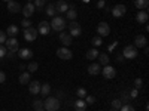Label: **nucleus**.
<instances>
[{
	"mask_svg": "<svg viewBox=\"0 0 149 111\" xmlns=\"http://www.w3.org/2000/svg\"><path fill=\"white\" fill-rule=\"evenodd\" d=\"M43 108L46 111H57L60 108V99L55 96H48L43 101Z\"/></svg>",
	"mask_w": 149,
	"mask_h": 111,
	"instance_id": "nucleus-1",
	"label": "nucleus"
},
{
	"mask_svg": "<svg viewBox=\"0 0 149 111\" xmlns=\"http://www.w3.org/2000/svg\"><path fill=\"white\" fill-rule=\"evenodd\" d=\"M49 25H51V28H54L55 31H63L67 24H66V19L63 16H54Z\"/></svg>",
	"mask_w": 149,
	"mask_h": 111,
	"instance_id": "nucleus-2",
	"label": "nucleus"
},
{
	"mask_svg": "<svg viewBox=\"0 0 149 111\" xmlns=\"http://www.w3.org/2000/svg\"><path fill=\"white\" fill-rule=\"evenodd\" d=\"M137 55H139V52H137V47H136L134 45L125 46V47H124V51H122V56L125 59H134Z\"/></svg>",
	"mask_w": 149,
	"mask_h": 111,
	"instance_id": "nucleus-3",
	"label": "nucleus"
},
{
	"mask_svg": "<svg viewBox=\"0 0 149 111\" xmlns=\"http://www.w3.org/2000/svg\"><path fill=\"white\" fill-rule=\"evenodd\" d=\"M69 30H70V36L72 37H79L81 34H82V28H81V25H79V22L78 21H72L70 24H69Z\"/></svg>",
	"mask_w": 149,
	"mask_h": 111,
	"instance_id": "nucleus-4",
	"label": "nucleus"
},
{
	"mask_svg": "<svg viewBox=\"0 0 149 111\" xmlns=\"http://www.w3.org/2000/svg\"><path fill=\"white\" fill-rule=\"evenodd\" d=\"M5 45H6V49L9 52H18L19 51V43H18V40L15 39V37H9V39H6V42H5Z\"/></svg>",
	"mask_w": 149,
	"mask_h": 111,
	"instance_id": "nucleus-5",
	"label": "nucleus"
},
{
	"mask_svg": "<svg viewBox=\"0 0 149 111\" xmlns=\"http://www.w3.org/2000/svg\"><path fill=\"white\" fill-rule=\"evenodd\" d=\"M37 30L31 25V27H29V28H24V39H26L27 42H33V40H36V37H37Z\"/></svg>",
	"mask_w": 149,
	"mask_h": 111,
	"instance_id": "nucleus-6",
	"label": "nucleus"
},
{
	"mask_svg": "<svg viewBox=\"0 0 149 111\" xmlns=\"http://www.w3.org/2000/svg\"><path fill=\"white\" fill-rule=\"evenodd\" d=\"M57 56H58L60 59H72L73 53H72V51H70L69 47L63 46V47L57 49Z\"/></svg>",
	"mask_w": 149,
	"mask_h": 111,
	"instance_id": "nucleus-7",
	"label": "nucleus"
},
{
	"mask_svg": "<svg viewBox=\"0 0 149 111\" xmlns=\"http://www.w3.org/2000/svg\"><path fill=\"white\" fill-rule=\"evenodd\" d=\"M100 73L103 74L106 79H109V80H112V79H115V77H116V70H115L113 67H110L109 64L104 65V68H102Z\"/></svg>",
	"mask_w": 149,
	"mask_h": 111,
	"instance_id": "nucleus-8",
	"label": "nucleus"
},
{
	"mask_svg": "<svg viewBox=\"0 0 149 111\" xmlns=\"http://www.w3.org/2000/svg\"><path fill=\"white\" fill-rule=\"evenodd\" d=\"M97 33H98V36L100 37H106V36H109L110 34V27H109V24L107 22H100L97 25Z\"/></svg>",
	"mask_w": 149,
	"mask_h": 111,
	"instance_id": "nucleus-9",
	"label": "nucleus"
},
{
	"mask_svg": "<svg viewBox=\"0 0 149 111\" xmlns=\"http://www.w3.org/2000/svg\"><path fill=\"white\" fill-rule=\"evenodd\" d=\"M125 12H127L125 5H116L113 9H112V15H113L115 18H121V16L125 15Z\"/></svg>",
	"mask_w": 149,
	"mask_h": 111,
	"instance_id": "nucleus-10",
	"label": "nucleus"
},
{
	"mask_svg": "<svg viewBox=\"0 0 149 111\" xmlns=\"http://www.w3.org/2000/svg\"><path fill=\"white\" fill-rule=\"evenodd\" d=\"M49 30H51V25H49V22H48V21H40L39 27H37V33L46 36V34H49Z\"/></svg>",
	"mask_w": 149,
	"mask_h": 111,
	"instance_id": "nucleus-11",
	"label": "nucleus"
},
{
	"mask_svg": "<svg viewBox=\"0 0 149 111\" xmlns=\"http://www.w3.org/2000/svg\"><path fill=\"white\" fill-rule=\"evenodd\" d=\"M8 10L10 12V14H18V12L21 10V6L18 2H15V0H9L8 2Z\"/></svg>",
	"mask_w": 149,
	"mask_h": 111,
	"instance_id": "nucleus-12",
	"label": "nucleus"
},
{
	"mask_svg": "<svg viewBox=\"0 0 149 111\" xmlns=\"http://www.w3.org/2000/svg\"><path fill=\"white\" fill-rule=\"evenodd\" d=\"M34 5L33 3H27L26 6H24L22 9H21V12H22V15L26 16V18H30L31 15H33V12H34Z\"/></svg>",
	"mask_w": 149,
	"mask_h": 111,
	"instance_id": "nucleus-13",
	"label": "nucleus"
},
{
	"mask_svg": "<svg viewBox=\"0 0 149 111\" xmlns=\"http://www.w3.org/2000/svg\"><path fill=\"white\" fill-rule=\"evenodd\" d=\"M146 43H148V40H146V37H145L143 34L136 36V39H134V46H136V47H145Z\"/></svg>",
	"mask_w": 149,
	"mask_h": 111,
	"instance_id": "nucleus-14",
	"label": "nucleus"
},
{
	"mask_svg": "<svg viewBox=\"0 0 149 111\" xmlns=\"http://www.w3.org/2000/svg\"><path fill=\"white\" fill-rule=\"evenodd\" d=\"M72 39H73V37H72L69 33H60V42L63 43L66 47H67L69 45H72Z\"/></svg>",
	"mask_w": 149,
	"mask_h": 111,
	"instance_id": "nucleus-15",
	"label": "nucleus"
},
{
	"mask_svg": "<svg viewBox=\"0 0 149 111\" xmlns=\"http://www.w3.org/2000/svg\"><path fill=\"white\" fill-rule=\"evenodd\" d=\"M18 55L22 59H30L33 56V51H31V49H29V47H22V49H19V51H18Z\"/></svg>",
	"mask_w": 149,
	"mask_h": 111,
	"instance_id": "nucleus-16",
	"label": "nucleus"
},
{
	"mask_svg": "<svg viewBox=\"0 0 149 111\" xmlns=\"http://www.w3.org/2000/svg\"><path fill=\"white\" fill-rule=\"evenodd\" d=\"M29 88H30V92H31L33 95H37V93L40 92V83L37 82V80L30 82V83H29Z\"/></svg>",
	"mask_w": 149,
	"mask_h": 111,
	"instance_id": "nucleus-17",
	"label": "nucleus"
},
{
	"mask_svg": "<svg viewBox=\"0 0 149 111\" xmlns=\"http://www.w3.org/2000/svg\"><path fill=\"white\" fill-rule=\"evenodd\" d=\"M54 6H55L57 12H61V14H64V12H67V9H69V5L64 2V0H58L57 5H54Z\"/></svg>",
	"mask_w": 149,
	"mask_h": 111,
	"instance_id": "nucleus-18",
	"label": "nucleus"
},
{
	"mask_svg": "<svg viewBox=\"0 0 149 111\" xmlns=\"http://www.w3.org/2000/svg\"><path fill=\"white\" fill-rule=\"evenodd\" d=\"M72 105L74 107V110H76V111H85V110H86V105H88V104H86L84 99H78V101H74Z\"/></svg>",
	"mask_w": 149,
	"mask_h": 111,
	"instance_id": "nucleus-19",
	"label": "nucleus"
},
{
	"mask_svg": "<svg viewBox=\"0 0 149 111\" xmlns=\"http://www.w3.org/2000/svg\"><path fill=\"white\" fill-rule=\"evenodd\" d=\"M102 71V65L100 64H91L88 67V73L91 74V76H97V74H100Z\"/></svg>",
	"mask_w": 149,
	"mask_h": 111,
	"instance_id": "nucleus-20",
	"label": "nucleus"
},
{
	"mask_svg": "<svg viewBox=\"0 0 149 111\" xmlns=\"http://www.w3.org/2000/svg\"><path fill=\"white\" fill-rule=\"evenodd\" d=\"M66 14H67V18H69L70 21H74V19L78 18V12L74 10V6H73V5H70V8L67 9Z\"/></svg>",
	"mask_w": 149,
	"mask_h": 111,
	"instance_id": "nucleus-21",
	"label": "nucleus"
},
{
	"mask_svg": "<svg viewBox=\"0 0 149 111\" xmlns=\"http://www.w3.org/2000/svg\"><path fill=\"white\" fill-rule=\"evenodd\" d=\"M134 6L140 10H143L149 6V0H134Z\"/></svg>",
	"mask_w": 149,
	"mask_h": 111,
	"instance_id": "nucleus-22",
	"label": "nucleus"
},
{
	"mask_svg": "<svg viewBox=\"0 0 149 111\" xmlns=\"http://www.w3.org/2000/svg\"><path fill=\"white\" fill-rule=\"evenodd\" d=\"M136 19H137L140 24H145L148 21V12L146 10H139L137 12V16H136Z\"/></svg>",
	"mask_w": 149,
	"mask_h": 111,
	"instance_id": "nucleus-23",
	"label": "nucleus"
},
{
	"mask_svg": "<svg viewBox=\"0 0 149 111\" xmlns=\"http://www.w3.org/2000/svg\"><path fill=\"white\" fill-rule=\"evenodd\" d=\"M18 33H19V28L17 25H9L6 30V34H9V37H15L18 36Z\"/></svg>",
	"mask_w": 149,
	"mask_h": 111,
	"instance_id": "nucleus-24",
	"label": "nucleus"
},
{
	"mask_svg": "<svg viewBox=\"0 0 149 111\" xmlns=\"http://www.w3.org/2000/svg\"><path fill=\"white\" fill-rule=\"evenodd\" d=\"M19 83L21 84H29L30 83V73H21L19 74Z\"/></svg>",
	"mask_w": 149,
	"mask_h": 111,
	"instance_id": "nucleus-25",
	"label": "nucleus"
},
{
	"mask_svg": "<svg viewBox=\"0 0 149 111\" xmlns=\"http://www.w3.org/2000/svg\"><path fill=\"white\" fill-rule=\"evenodd\" d=\"M45 12H46V15H49V16H55V14H57V9H55V6L52 5V3H49L48 6H46V9H45Z\"/></svg>",
	"mask_w": 149,
	"mask_h": 111,
	"instance_id": "nucleus-26",
	"label": "nucleus"
},
{
	"mask_svg": "<svg viewBox=\"0 0 149 111\" xmlns=\"http://www.w3.org/2000/svg\"><path fill=\"white\" fill-rule=\"evenodd\" d=\"M49 92H51V86H49L48 83H45V84H40V95L42 96H46V95H49Z\"/></svg>",
	"mask_w": 149,
	"mask_h": 111,
	"instance_id": "nucleus-27",
	"label": "nucleus"
},
{
	"mask_svg": "<svg viewBox=\"0 0 149 111\" xmlns=\"http://www.w3.org/2000/svg\"><path fill=\"white\" fill-rule=\"evenodd\" d=\"M97 56H98V51H97V49H90V51L86 52V59H90V61L95 59Z\"/></svg>",
	"mask_w": 149,
	"mask_h": 111,
	"instance_id": "nucleus-28",
	"label": "nucleus"
},
{
	"mask_svg": "<svg viewBox=\"0 0 149 111\" xmlns=\"http://www.w3.org/2000/svg\"><path fill=\"white\" fill-rule=\"evenodd\" d=\"M98 61H100V65H107L109 64V56L106 53H98Z\"/></svg>",
	"mask_w": 149,
	"mask_h": 111,
	"instance_id": "nucleus-29",
	"label": "nucleus"
},
{
	"mask_svg": "<svg viewBox=\"0 0 149 111\" xmlns=\"http://www.w3.org/2000/svg\"><path fill=\"white\" fill-rule=\"evenodd\" d=\"M91 43H93L94 46H102V45H103V40H102V37H100V36H95V37H93Z\"/></svg>",
	"mask_w": 149,
	"mask_h": 111,
	"instance_id": "nucleus-30",
	"label": "nucleus"
},
{
	"mask_svg": "<svg viewBox=\"0 0 149 111\" xmlns=\"http://www.w3.org/2000/svg\"><path fill=\"white\" fill-rule=\"evenodd\" d=\"M33 5H34V8L42 10V8L45 6V0H33Z\"/></svg>",
	"mask_w": 149,
	"mask_h": 111,
	"instance_id": "nucleus-31",
	"label": "nucleus"
},
{
	"mask_svg": "<svg viewBox=\"0 0 149 111\" xmlns=\"http://www.w3.org/2000/svg\"><path fill=\"white\" fill-rule=\"evenodd\" d=\"M27 68H29V73H34V71H37V68H39V64L37 62H30Z\"/></svg>",
	"mask_w": 149,
	"mask_h": 111,
	"instance_id": "nucleus-32",
	"label": "nucleus"
},
{
	"mask_svg": "<svg viewBox=\"0 0 149 111\" xmlns=\"http://www.w3.org/2000/svg\"><path fill=\"white\" fill-rule=\"evenodd\" d=\"M119 111H136V110H134V107L130 105V104H122V107L119 108Z\"/></svg>",
	"mask_w": 149,
	"mask_h": 111,
	"instance_id": "nucleus-33",
	"label": "nucleus"
},
{
	"mask_svg": "<svg viewBox=\"0 0 149 111\" xmlns=\"http://www.w3.org/2000/svg\"><path fill=\"white\" fill-rule=\"evenodd\" d=\"M121 107H122V102L119 99H113V101H112V108H113V110H119Z\"/></svg>",
	"mask_w": 149,
	"mask_h": 111,
	"instance_id": "nucleus-34",
	"label": "nucleus"
},
{
	"mask_svg": "<svg viewBox=\"0 0 149 111\" xmlns=\"http://www.w3.org/2000/svg\"><path fill=\"white\" fill-rule=\"evenodd\" d=\"M76 95L79 96V99H82V98H85V96H86V90H85L84 88H79V89L76 90Z\"/></svg>",
	"mask_w": 149,
	"mask_h": 111,
	"instance_id": "nucleus-35",
	"label": "nucleus"
},
{
	"mask_svg": "<svg viewBox=\"0 0 149 111\" xmlns=\"http://www.w3.org/2000/svg\"><path fill=\"white\" fill-rule=\"evenodd\" d=\"M21 25H22L24 28H29V27H31V21H29V18H26V19L21 21Z\"/></svg>",
	"mask_w": 149,
	"mask_h": 111,
	"instance_id": "nucleus-36",
	"label": "nucleus"
},
{
	"mask_svg": "<svg viewBox=\"0 0 149 111\" xmlns=\"http://www.w3.org/2000/svg\"><path fill=\"white\" fill-rule=\"evenodd\" d=\"M6 53H8V49H6V46H3V45H0V58H3V56H6Z\"/></svg>",
	"mask_w": 149,
	"mask_h": 111,
	"instance_id": "nucleus-37",
	"label": "nucleus"
},
{
	"mask_svg": "<svg viewBox=\"0 0 149 111\" xmlns=\"http://www.w3.org/2000/svg\"><path fill=\"white\" fill-rule=\"evenodd\" d=\"M33 107H34V108H43V101L36 99V101L33 102Z\"/></svg>",
	"mask_w": 149,
	"mask_h": 111,
	"instance_id": "nucleus-38",
	"label": "nucleus"
},
{
	"mask_svg": "<svg viewBox=\"0 0 149 111\" xmlns=\"http://www.w3.org/2000/svg\"><path fill=\"white\" fill-rule=\"evenodd\" d=\"M85 98H86V99H85V102H86V104H94V102H95V98H94V96H91V95H86Z\"/></svg>",
	"mask_w": 149,
	"mask_h": 111,
	"instance_id": "nucleus-39",
	"label": "nucleus"
},
{
	"mask_svg": "<svg viewBox=\"0 0 149 111\" xmlns=\"http://www.w3.org/2000/svg\"><path fill=\"white\" fill-rule=\"evenodd\" d=\"M6 42V33L0 30V45H3Z\"/></svg>",
	"mask_w": 149,
	"mask_h": 111,
	"instance_id": "nucleus-40",
	"label": "nucleus"
},
{
	"mask_svg": "<svg viewBox=\"0 0 149 111\" xmlns=\"http://www.w3.org/2000/svg\"><path fill=\"white\" fill-rule=\"evenodd\" d=\"M142 84H143L142 79H136V80H134V88H136V89H139V88H142Z\"/></svg>",
	"mask_w": 149,
	"mask_h": 111,
	"instance_id": "nucleus-41",
	"label": "nucleus"
},
{
	"mask_svg": "<svg viewBox=\"0 0 149 111\" xmlns=\"http://www.w3.org/2000/svg\"><path fill=\"white\" fill-rule=\"evenodd\" d=\"M137 92H139V90H137V89L134 88V89H131V90H130V95H128V96L131 98V99H134V98L137 96Z\"/></svg>",
	"mask_w": 149,
	"mask_h": 111,
	"instance_id": "nucleus-42",
	"label": "nucleus"
},
{
	"mask_svg": "<svg viewBox=\"0 0 149 111\" xmlns=\"http://www.w3.org/2000/svg\"><path fill=\"white\" fill-rule=\"evenodd\" d=\"M106 6V2H104V0H98V2H97V8L98 9H103Z\"/></svg>",
	"mask_w": 149,
	"mask_h": 111,
	"instance_id": "nucleus-43",
	"label": "nucleus"
},
{
	"mask_svg": "<svg viewBox=\"0 0 149 111\" xmlns=\"http://www.w3.org/2000/svg\"><path fill=\"white\" fill-rule=\"evenodd\" d=\"M6 82V74L3 71H0V83H5Z\"/></svg>",
	"mask_w": 149,
	"mask_h": 111,
	"instance_id": "nucleus-44",
	"label": "nucleus"
},
{
	"mask_svg": "<svg viewBox=\"0 0 149 111\" xmlns=\"http://www.w3.org/2000/svg\"><path fill=\"white\" fill-rule=\"evenodd\" d=\"M14 53H15V52H9V51H8V53H6V55H9V58H14V56H15Z\"/></svg>",
	"mask_w": 149,
	"mask_h": 111,
	"instance_id": "nucleus-45",
	"label": "nucleus"
},
{
	"mask_svg": "<svg viewBox=\"0 0 149 111\" xmlns=\"http://www.w3.org/2000/svg\"><path fill=\"white\" fill-rule=\"evenodd\" d=\"M118 61H119V62H122V61H124V56H122V55H119V56H118Z\"/></svg>",
	"mask_w": 149,
	"mask_h": 111,
	"instance_id": "nucleus-46",
	"label": "nucleus"
},
{
	"mask_svg": "<svg viewBox=\"0 0 149 111\" xmlns=\"http://www.w3.org/2000/svg\"><path fill=\"white\" fill-rule=\"evenodd\" d=\"M34 111H45V108H34Z\"/></svg>",
	"mask_w": 149,
	"mask_h": 111,
	"instance_id": "nucleus-47",
	"label": "nucleus"
},
{
	"mask_svg": "<svg viewBox=\"0 0 149 111\" xmlns=\"http://www.w3.org/2000/svg\"><path fill=\"white\" fill-rule=\"evenodd\" d=\"M110 111H119V110H113V108H112V110H110Z\"/></svg>",
	"mask_w": 149,
	"mask_h": 111,
	"instance_id": "nucleus-48",
	"label": "nucleus"
},
{
	"mask_svg": "<svg viewBox=\"0 0 149 111\" xmlns=\"http://www.w3.org/2000/svg\"><path fill=\"white\" fill-rule=\"evenodd\" d=\"M29 3H33V0H29Z\"/></svg>",
	"mask_w": 149,
	"mask_h": 111,
	"instance_id": "nucleus-49",
	"label": "nucleus"
},
{
	"mask_svg": "<svg viewBox=\"0 0 149 111\" xmlns=\"http://www.w3.org/2000/svg\"><path fill=\"white\" fill-rule=\"evenodd\" d=\"M84 2H88V0H84Z\"/></svg>",
	"mask_w": 149,
	"mask_h": 111,
	"instance_id": "nucleus-50",
	"label": "nucleus"
},
{
	"mask_svg": "<svg viewBox=\"0 0 149 111\" xmlns=\"http://www.w3.org/2000/svg\"><path fill=\"white\" fill-rule=\"evenodd\" d=\"M5 2H9V0H5Z\"/></svg>",
	"mask_w": 149,
	"mask_h": 111,
	"instance_id": "nucleus-51",
	"label": "nucleus"
},
{
	"mask_svg": "<svg viewBox=\"0 0 149 111\" xmlns=\"http://www.w3.org/2000/svg\"><path fill=\"white\" fill-rule=\"evenodd\" d=\"M57 111H58V110H57Z\"/></svg>",
	"mask_w": 149,
	"mask_h": 111,
	"instance_id": "nucleus-52",
	"label": "nucleus"
}]
</instances>
